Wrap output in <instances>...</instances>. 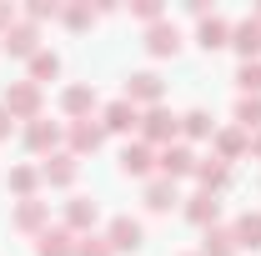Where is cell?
<instances>
[{"label": "cell", "instance_id": "d4e9b609", "mask_svg": "<svg viewBox=\"0 0 261 256\" xmlns=\"http://www.w3.org/2000/svg\"><path fill=\"white\" fill-rule=\"evenodd\" d=\"M181 136H186V141H206V136H216V121H211V111H201V106L181 111Z\"/></svg>", "mask_w": 261, "mask_h": 256}, {"label": "cell", "instance_id": "4dcf8cb0", "mask_svg": "<svg viewBox=\"0 0 261 256\" xmlns=\"http://www.w3.org/2000/svg\"><path fill=\"white\" fill-rule=\"evenodd\" d=\"M25 20L40 25V20H61V0H31L25 5Z\"/></svg>", "mask_w": 261, "mask_h": 256}, {"label": "cell", "instance_id": "9c48e42d", "mask_svg": "<svg viewBox=\"0 0 261 256\" xmlns=\"http://www.w3.org/2000/svg\"><path fill=\"white\" fill-rule=\"evenodd\" d=\"M100 146H106V126H100V121H70V126H65V151L75 161L100 151Z\"/></svg>", "mask_w": 261, "mask_h": 256}, {"label": "cell", "instance_id": "d590c367", "mask_svg": "<svg viewBox=\"0 0 261 256\" xmlns=\"http://www.w3.org/2000/svg\"><path fill=\"white\" fill-rule=\"evenodd\" d=\"M251 156H256V161H261V131H256V141H251Z\"/></svg>", "mask_w": 261, "mask_h": 256}, {"label": "cell", "instance_id": "e0dca14e", "mask_svg": "<svg viewBox=\"0 0 261 256\" xmlns=\"http://www.w3.org/2000/svg\"><path fill=\"white\" fill-rule=\"evenodd\" d=\"M146 50H151L156 61L176 56V50H181V31H176L171 20H156V25H146Z\"/></svg>", "mask_w": 261, "mask_h": 256}, {"label": "cell", "instance_id": "484cf974", "mask_svg": "<svg viewBox=\"0 0 261 256\" xmlns=\"http://www.w3.org/2000/svg\"><path fill=\"white\" fill-rule=\"evenodd\" d=\"M25 65H31V75H25V81H35V86H45V81H56V75H61V56H56V50H35Z\"/></svg>", "mask_w": 261, "mask_h": 256}, {"label": "cell", "instance_id": "74e56055", "mask_svg": "<svg viewBox=\"0 0 261 256\" xmlns=\"http://www.w3.org/2000/svg\"><path fill=\"white\" fill-rule=\"evenodd\" d=\"M196 256H201V251H196Z\"/></svg>", "mask_w": 261, "mask_h": 256}, {"label": "cell", "instance_id": "7402d4cb", "mask_svg": "<svg viewBox=\"0 0 261 256\" xmlns=\"http://www.w3.org/2000/svg\"><path fill=\"white\" fill-rule=\"evenodd\" d=\"M231 236H236V251H261V211H241Z\"/></svg>", "mask_w": 261, "mask_h": 256}, {"label": "cell", "instance_id": "f546056e", "mask_svg": "<svg viewBox=\"0 0 261 256\" xmlns=\"http://www.w3.org/2000/svg\"><path fill=\"white\" fill-rule=\"evenodd\" d=\"M236 86H241V96H261V61L236 65Z\"/></svg>", "mask_w": 261, "mask_h": 256}, {"label": "cell", "instance_id": "ffe728a7", "mask_svg": "<svg viewBox=\"0 0 261 256\" xmlns=\"http://www.w3.org/2000/svg\"><path fill=\"white\" fill-rule=\"evenodd\" d=\"M35 256H75V231H65V226L40 231L35 236Z\"/></svg>", "mask_w": 261, "mask_h": 256}, {"label": "cell", "instance_id": "4fadbf2b", "mask_svg": "<svg viewBox=\"0 0 261 256\" xmlns=\"http://www.w3.org/2000/svg\"><path fill=\"white\" fill-rule=\"evenodd\" d=\"M181 211H186V221H191V226H201V231H211V226L221 221V201H216L211 191L186 196V201H181Z\"/></svg>", "mask_w": 261, "mask_h": 256}, {"label": "cell", "instance_id": "7c38bea8", "mask_svg": "<svg viewBox=\"0 0 261 256\" xmlns=\"http://www.w3.org/2000/svg\"><path fill=\"white\" fill-rule=\"evenodd\" d=\"M61 111L70 116V121H91V116L100 111L96 86H65V91H61Z\"/></svg>", "mask_w": 261, "mask_h": 256}, {"label": "cell", "instance_id": "cb8c5ba5", "mask_svg": "<svg viewBox=\"0 0 261 256\" xmlns=\"http://www.w3.org/2000/svg\"><path fill=\"white\" fill-rule=\"evenodd\" d=\"M5 186L15 191V201H31V196L40 191V166H10Z\"/></svg>", "mask_w": 261, "mask_h": 256}, {"label": "cell", "instance_id": "3957f363", "mask_svg": "<svg viewBox=\"0 0 261 256\" xmlns=\"http://www.w3.org/2000/svg\"><path fill=\"white\" fill-rule=\"evenodd\" d=\"M161 96H166V81L156 75V70H130V75H126L121 100H130L136 111H141V106H146V111H151V106H161Z\"/></svg>", "mask_w": 261, "mask_h": 256}, {"label": "cell", "instance_id": "30bf717a", "mask_svg": "<svg viewBox=\"0 0 261 256\" xmlns=\"http://www.w3.org/2000/svg\"><path fill=\"white\" fill-rule=\"evenodd\" d=\"M61 141H65V126H61V121H45V116H40V121L25 126V151H35V156H56Z\"/></svg>", "mask_w": 261, "mask_h": 256}, {"label": "cell", "instance_id": "2e32d148", "mask_svg": "<svg viewBox=\"0 0 261 256\" xmlns=\"http://www.w3.org/2000/svg\"><path fill=\"white\" fill-rule=\"evenodd\" d=\"M231 45L241 50V61H261V20L256 15H246V20L231 25Z\"/></svg>", "mask_w": 261, "mask_h": 256}, {"label": "cell", "instance_id": "7a4b0ae2", "mask_svg": "<svg viewBox=\"0 0 261 256\" xmlns=\"http://www.w3.org/2000/svg\"><path fill=\"white\" fill-rule=\"evenodd\" d=\"M0 106H5V111H10L15 121H25V126L45 116V96H40V86H35V81H10Z\"/></svg>", "mask_w": 261, "mask_h": 256}, {"label": "cell", "instance_id": "8fae6325", "mask_svg": "<svg viewBox=\"0 0 261 256\" xmlns=\"http://www.w3.org/2000/svg\"><path fill=\"white\" fill-rule=\"evenodd\" d=\"M75 176H81V161L70 156V151H56V156H45L40 166V186H75Z\"/></svg>", "mask_w": 261, "mask_h": 256}, {"label": "cell", "instance_id": "5b68a950", "mask_svg": "<svg viewBox=\"0 0 261 256\" xmlns=\"http://www.w3.org/2000/svg\"><path fill=\"white\" fill-rule=\"evenodd\" d=\"M10 226L20 231V236H40V231H50V201H15V211H10Z\"/></svg>", "mask_w": 261, "mask_h": 256}, {"label": "cell", "instance_id": "ba28073f", "mask_svg": "<svg viewBox=\"0 0 261 256\" xmlns=\"http://www.w3.org/2000/svg\"><path fill=\"white\" fill-rule=\"evenodd\" d=\"M100 126H106V136H136L141 131V111L130 106V100H106L100 106Z\"/></svg>", "mask_w": 261, "mask_h": 256}, {"label": "cell", "instance_id": "5bb4252c", "mask_svg": "<svg viewBox=\"0 0 261 256\" xmlns=\"http://www.w3.org/2000/svg\"><path fill=\"white\" fill-rule=\"evenodd\" d=\"M116 166H121V176H136V181H141V176L156 171V151H151L146 141H126V151H121Z\"/></svg>", "mask_w": 261, "mask_h": 256}, {"label": "cell", "instance_id": "9a60e30c", "mask_svg": "<svg viewBox=\"0 0 261 256\" xmlns=\"http://www.w3.org/2000/svg\"><path fill=\"white\" fill-rule=\"evenodd\" d=\"M100 221V206L91 196H70L65 201V231H81V236H91V226Z\"/></svg>", "mask_w": 261, "mask_h": 256}, {"label": "cell", "instance_id": "6da1fadb", "mask_svg": "<svg viewBox=\"0 0 261 256\" xmlns=\"http://www.w3.org/2000/svg\"><path fill=\"white\" fill-rule=\"evenodd\" d=\"M181 136V116L176 111H166V106H151V111H141V131H136V141H146L151 151H161Z\"/></svg>", "mask_w": 261, "mask_h": 256}, {"label": "cell", "instance_id": "d6a6232c", "mask_svg": "<svg viewBox=\"0 0 261 256\" xmlns=\"http://www.w3.org/2000/svg\"><path fill=\"white\" fill-rule=\"evenodd\" d=\"M130 15L146 20V25H156V20H166V5L161 0H130Z\"/></svg>", "mask_w": 261, "mask_h": 256}, {"label": "cell", "instance_id": "603a6c76", "mask_svg": "<svg viewBox=\"0 0 261 256\" xmlns=\"http://www.w3.org/2000/svg\"><path fill=\"white\" fill-rule=\"evenodd\" d=\"M211 141H216V156L226 161V166H231L236 156H246V151H251V136H246L241 126H226V131H216Z\"/></svg>", "mask_w": 261, "mask_h": 256}, {"label": "cell", "instance_id": "44dd1931", "mask_svg": "<svg viewBox=\"0 0 261 256\" xmlns=\"http://www.w3.org/2000/svg\"><path fill=\"white\" fill-rule=\"evenodd\" d=\"M171 206H181V191H176V181H166V176H156V181H146V211H156V216H166Z\"/></svg>", "mask_w": 261, "mask_h": 256}, {"label": "cell", "instance_id": "52a82bcc", "mask_svg": "<svg viewBox=\"0 0 261 256\" xmlns=\"http://www.w3.org/2000/svg\"><path fill=\"white\" fill-rule=\"evenodd\" d=\"M0 50H5V56H15V61H31L35 50H45V45H40V25H31V20H15L10 31L0 35Z\"/></svg>", "mask_w": 261, "mask_h": 256}, {"label": "cell", "instance_id": "f1b7e54d", "mask_svg": "<svg viewBox=\"0 0 261 256\" xmlns=\"http://www.w3.org/2000/svg\"><path fill=\"white\" fill-rule=\"evenodd\" d=\"M236 126L246 131V136L261 131V96H241V100H236Z\"/></svg>", "mask_w": 261, "mask_h": 256}, {"label": "cell", "instance_id": "83f0119b", "mask_svg": "<svg viewBox=\"0 0 261 256\" xmlns=\"http://www.w3.org/2000/svg\"><path fill=\"white\" fill-rule=\"evenodd\" d=\"M61 20H65V31H91V20H96V5H91V0L61 5Z\"/></svg>", "mask_w": 261, "mask_h": 256}, {"label": "cell", "instance_id": "277c9868", "mask_svg": "<svg viewBox=\"0 0 261 256\" xmlns=\"http://www.w3.org/2000/svg\"><path fill=\"white\" fill-rule=\"evenodd\" d=\"M196 151L186 146V141H171V146H161L156 151V171H161L166 181H181V176H196Z\"/></svg>", "mask_w": 261, "mask_h": 256}, {"label": "cell", "instance_id": "836d02e7", "mask_svg": "<svg viewBox=\"0 0 261 256\" xmlns=\"http://www.w3.org/2000/svg\"><path fill=\"white\" fill-rule=\"evenodd\" d=\"M10 25H15V5H5V0H0V35L10 31Z\"/></svg>", "mask_w": 261, "mask_h": 256}, {"label": "cell", "instance_id": "e575fe53", "mask_svg": "<svg viewBox=\"0 0 261 256\" xmlns=\"http://www.w3.org/2000/svg\"><path fill=\"white\" fill-rule=\"evenodd\" d=\"M10 131H15V116H10V111L0 106V141H10Z\"/></svg>", "mask_w": 261, "mask_h": 256}, {"label": "cell", "instance_id": "ac0fdd59", "mask_svg": "<svg viewBox=\"0 0 261 256\" xmlns=\"http://www.w3.org/2000/svg\"><path fill=\"white\" fill-rule=\"evenodd\" d=\"M196 181H201V191H211V196H221L231 186V166L221 156H206V161H196Z\"/></svg>", "mask_w": 261, "mask_h": 256}, {"label": "cell", "instance_id": "8d00e7d4", "mask_svg": "<svg viewBox=\"0 0 261 256\" xmlns=\"http://www.w3.org/2000/svg\"><path fill=\"white\" fill-rule=\"evenodd\" d=\"M256 20H261V10H256Z\"/></svg>", "mask_w": 261, "mask_h": 256}, {"label": "cell", "instance_id": "8992f818", "mask_svg": "<svg viewBox=\"0 0 261 256\" xmlns=\"http://www.w3.org/2000/svg\"><path fill=\"white\" fill-rule=\"evenodd\" d=\"M106 241H111V251L116 256H136L141 246H146V226L136 221V216H111V226H106Z\"/></svg>", "mask_w": 261, "mask_h": 256}, {"label": "cell", "instance_id": "1f68e13d", "mask_svg": "<svg viewBox=\"0 0 261 256\" xmlns=\"http://www.w3.org/2000/svg\"><path fill=\"white\" fill-rule=\"evenodd\" d=\"M75 256H116V251H111V241H106V236L91 231V236H75Z\"/></svg>", "mask_w": 261, "mask_h": 256}, {"label": "cell", "instance_id": "d6986e66", "mask_svg": "<svg viewBox=\"0 0 261 256\" xmlns=\"http://www.w3.org/2000/svg\"><path fill=\"white\" fill-rule=\"evenodd\" d=\"M196 45H201V50H221V45H231V20L211 10V15L196 25Z\"/></svg>", "mask_w": 261, "mask_h": 256}, {"label": "cell", "instance_id": "4316f807", "mask_svg": "<svg viewBox=\"0 0 261 256\" xmlns=\"http://www.w3.org/2000/svg\"><path fill=\"white\" fill-rule=\"evenodd\" d=\"M201 256H236V236L221 231V226H211V231L201 236Z\"/></svg>", "mask_w": 261, "mask_h": 256}]
</instances>
